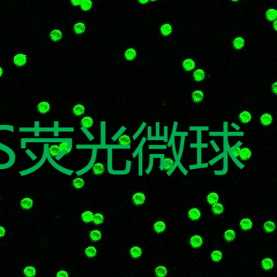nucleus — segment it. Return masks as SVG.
Here are the masks:
<instances>
[{"label": "nucleus", "mask_w": 277, "mask_h": 277, "mask_svg": "<svg viewBox=\"0 0 277 277\" xmlns=\"http://www.w3.org/2000/svg\"><path fill=\"white\" fill-rule=\"evenodd\" d=\"M184 214L187 221L191 223H201L204 216L203 206L198 203H188L185 204Z\"/></svg>", "instance_id": "obj_1"}, {"label": "nucleus", "mask_w": 277, "mask_h": 277, "mask_svg": "<svg viewBox=\"0 0 277 277\" xmlns=\"http://www.w3.org/2000/svg\"><path fill=\"white\" fill-rule=\"evenodd\" d=\"M126 254L130 262L139 263L145 259L146 249L141 244L135 243L126 249Z\"/></svg>", "instance_id": "obj_2"}, {"label": "nucleus", "mask_w": 277, "mask_h": 277, "mask_svg": "<svg viewBox=\"0 0 277 277\" xmlns=\"http://www.w3.org/2000/svg\"><path fill=\"white\" fill-rule=\"evenodd\" d=\"M236 227L243 235H249L255 229V220L249 215H243L238 219Z\"/></svg>", "instance_id": "obj_3"}, {"label": "nucleus", "mask_w": 277, "mask_h": 277, "mask_svg": "<svg viewBox=\"0 0 277 277\" xmlns=\"http://www.w3.org/2000/svg\"><path fill=\"white\" fill-rule=\"evenodd\" d=\"M130 203L132 207L140 208L146 206L148 203V193L143 190H135L130 194Z\"/></svg>", "instance_id": "obj_4"}, {"label": "nucleus", "mask_w": 277, "mask_h": 277, "mask_svg": "<svg viewBox=\"0 0 277 277\" xmlns=\"http://www.w3.org/2000/svg\"><path fill=\"white\" fill-rule=\"evenodd\" d=\"M169 223L165 217L158 216L152 218L151 224V230L153 233L164 234L168 231Z\"/></svg>", "instance_id": "obj_5"}, {"label": "nucleus", "mask_w": 277, "mask_h": 277, "mask_svg": "<svg viewBox=\"0 0 277 277\" xmlns=\"http://www.w3.org/2000/svg\"><path fill=\"white\" fill-rule=\"evenodd\" d=\"M224 200V193L221 189H212L208 191L204 195L203 197V204L208 208L211 205Z\"/></svg>", "instance_id": "obj_6"}, {"label": "nucleus", "mask_w": 277, "mask_h": 277, "mask_svg": "<svg viewBox=\"0 0 277 277\" xmlns=\"http://www.w3.org/2000/svg\"><path fill=\"white\" fill-rule=\"evenodd\" d=\"M224 252L223 249L218 245H214L208 251L206 259L211 265H216L223 262Z\"/></svg>", "instance_id": "obj_7"}, {"label": "nucleus", "mask_w": 277, "mask_h": 277, "mask_svg": "<svg viewBox=\"0 0 277 277\" xmlns=\"http://www.w3.org/2000/svg\"><path fill=\"white\" fill-rule=\"evenodd\" d=\"M35 206V196L32 193H26L20 197L18 207L22 212H29L33 210Z\"/></svg>", "instance_id": "obj_8"}, {"label": "nucleus", "mask_w": 277, "mask_h": 277, "mask_svg": "<svg viewBox=\"0 0 277 277\" xmlns=\"http://www.w3.org/2000/svg\"><path fill=\"white\" fill-rule=\"evenodd\" d=\"M233 155L239 161L247 163L252 159L254 155V151L251 146L243 145L237 148L234 151Z\"/></svg>", "instance_id": "obj_9"}, {"label": "nucleus", "mask_w": 277, "mask_h": 277, "mask_svg": "<svg viewBox=\"0 0 277 277\" xmlns=\"http://www.w3.org/2000/svg\"><path fill=\"white\" fill-rule=\"evenodd\" d=\"M31 60L30 52L24 49L16 50L13 56V63L16 67L22 68L27 66Z\"/></svg>", "instance_id": "obj_10"}, {"label": "nucleus", "mask_w": 277, "mask_h": 277, "mask_svg": "<svg viewBox=\"0 0 277 277\" xmlns=\"http://www.w3.org/2000/svg\"><path fill=\"white\" fill-rule=\"evenodd\" d=\"M259 270L265 274H272L275 269V258L272 256H265L259 260L258 263Z\"/></svg>", "instance_id": "obj_11"}, {"label": "nucleus", "mask_w": 277, "mask_h": 277, "mask_svg": "<svg viewBox=\"0 0 277 277\" xmlns=\"http://www.w3.org/2000/svg\"><path fill=\"white\" fill-rule=\"evenodd\" d=\"M187 245L192 249L199 251L203 249L204 245V239L202 235L197 233H191L185 238Z\"/></svg>", "instance_id": "obj_12"}, {"label": "nucleus", "mask_w": 277, "mask_h": 277, "mask_svg": "<svg viewBox=\"0 0 277 277\" xmlns=\"http://www.w3.org/2000/svg\"><path fill=\"white\" fill-rule=\"evenodd\" d=\"M254 113L252 109L244 107L239 110L236 114V119L242 124H250L254 121Z\"/></svg>", "instance_id": "obj_13"}, {"label": "nucleus", "mask_w": 277, "mask_h": 277, "mask_svg": "<svg viewBox=\"0 0 277 277\" xmlns=\"http://www.w3.org/2000/svg\"><path fill=\"white\" fill-rule=\"evenodd\" d=\"M257 121L263 128L272 130L275 125V116L274 114L269 112H261L257 116Z\"/></svg>", "instance_id": "obj_14"}, {"label": "nucleus", "mask_w": 277, "mask_h": 277, "mask_svg": "<svg viewBox=\"0 0 277 277\" xmlns=\"http://www.w3.org/2000/svg\"><path fill=\"white\" fill-rule=\"evenodd\" d=\"M87 240L90 243L99 245L103 243V235L101 230L98 227H90L86 231Z\"/></svg>", "instance_id": "obj_15"}, {"label": "nucleus", "mask_w": 277, "mask_h": 277, "mask_svg": "<svg viewBox=\"0 0 277 277\" xmlns=\"http://www.w3.org/2000/svg\"><path fill=\"white\" fill-rule=\"evenodd\" d=\"M238 233H239V230L236 224H231L224 228L223 232V238L226 243L233 244L237 239Z\"/></svg>", "instance_id": "obj_16"}, {"label": "nucleus", "mask_w": 277, "mask_h": 277, "mask_svg": "<svg viewBox=\"0 0 277 277\" xmlns=\"http://www.w3.org/2000/svg\"><path fill=\"white\" fill-rule=\"evenodd\" d=\"M259 227L265 234L273 235L276 232V220L274 218H264L260 222Z\"/></svg>", "instance_id": "obj_17"}, {"label": "nucleus", "mask_w": 277, "mask_h": 277, "mask_svg": "<svg viewBox=\"0 0 277 277\" xmlns=\"http://www.w3.org/2000/svg\"><path fill=\"white\" fill-rule=\"evenodd\" d=\"M83 252L84 256L89 260L97 259L100 254L99 246L92 243L90 244V245L85 247Z\"/></svg>", "instance_id": "obj_18"}, {"label": "nucleus", "mask_w": 277, "mask_h": 277, "mask_svg": "<svg viewBox=\"0 0 277 277\" xmlns=\"http://www.w3.org/2000/svg\"><path fill=\"white\" fill-rule=\"evenodd\" d=\"M170 272L168 263L164 260L158 262L154 268V276L157 277H165Z\"/></svg>", "instance_id": "obj_19"}, {"label": "nucleus", "mask_w": 277, "mask_h": 277, "mask_svg": "<svg viewBox=\"0 0 277 277\" xmlns=\"http://www.w3.org/2000/svg\"><path fill=\"white\" fill-rule=\"evenodd\" d=\"M225 208V204L224 203V200H221L216 204L211 205V207L207 208V210L213 216L216 218H222L224 216Z\"/></svg>", "instance_id": "obj_20"}, {"label": "nucleus", "mask_w": 277, "mask_h": 277, "mask_svg": "<svg viewBox=\"0 0 277 277\" xmlns=\"http://www.w3.org/2000/svg\"><path fill=\"white\" fill-rule=\"evenodd\" d=\"M246 40L243 35H237L233 37L231 42V48L233 52L243 50L245 47Z\"/></svg>", "instance_id": "obj_21"}, {"label": "nucleus", "mask_w": 277, "mask_h": 277, "mask_svg": "<svg viewBox=\"0 0 277 277\" xmlns=\"http://www.w3.org/2000/svg\"><path fill=\"white\" fill-rule=\"evenodd\" d=\"M191 101L194 105H201L206 99V93L201 89L194 90L191 93Z\"/></svg>", "instance_id": "obj_22"}, {"label": "nucleus", "mask_w": 277, "mask_h": 277, "mask_svg": "<svg viewBox=\"0 0 277 277\" xmlns=\"http://www.w3.org/2000/svg\"><path fill=\"white\" fill-rule=\"evenodd\" d=\"M181 67L182 69L187 71V72H191L196 67L197 63L196 59H195L193 57H187L184 58L182 60L181 62Z\"/></svg>", "instance_id": "obj_23"}, {"label": "nucleus", "mask_w": 277, "mask_h": 277, "mask_svg": "<svg viewBox=\"0 0 277 277\" xmlns=\"http://www.w3.org/2000/svg\"><path fill=\"white\" fill-rule=\"evenodd\" d=\"M107 167L103 162H96L92 168V172L94 177H102L106 174Z\"/></svg>", "instance_id": "obj_24"}, {"label": "nucleus", "mask_w": 277, "mask_h": 277, "mask_svg": "<svg viewBox=\"0 0 277 277\" xmlns=\"http://www.w3.org/2000/svg\"><path fill=\"white\" fill-rule=\"evenodd\" d=\"M87 106L83 103H78L75 104L71 109V113L74 117H80L85 114Z\"/></svg>", "instance_id": "obj_25"}, {"label": "nucleus", "mask_w": 277, "mask_h": 277, "mask_svg": "<svg viewBox=\"0 0 277 277\" xmlns=\"http://www.w3.org/2000/svg\"><path fill=\"white\" fill-rule=\"evenodd\" d=\"M160 35L163 38H169L174 32V26L170 23H165L160 26L159 30Z\"/></svg>", "instance_id": "obj_26"}, {"label": "nucleus", "mask_w": 277, "mask_h": 277, "mask_svg": "<svg viewBox=\"0 0 277 277\" xmlns=\"http://www.w3.org/2000/svg\"><path fill=\"white\" fill-rule=\"evenodd\" d=\"M81 126L86 129H92L96 124V119L92 115H87L84 116L80 121Z\"/></svg>", "instance_id": "obj_27"}, {"label": "nucleus", "mask_w": 277, "mask_h": 277, "mask_svg": "<svg viewBox=\"0 0 277 277\" xmlns=\"http://www.w3.org/2000/svg\"><path fill=\"white\" fill-rule=\"evenodd\" d=\"M37 274V268L33 263H28L22 269V274L24 277L35 276Z\"/></svg>", "instance_id": "obj_28"}, {"label": "nucleus", "mask_w": 277, "mask_h": 277, "mask_svg": "<svg viewBox=\"0 0 277 277\" xmlns=\"http://www.w3.org/2000/svg\"><path fill=\"white\" fill-rule=\"evenodd\" d=\"M67 148V143L63 142L61 143L60 145L54 144L50 146L49 148V152L50 155L52 156V157H56L57 155H59L63 150Z\"/></svg>", "instance_id": "obj_29"}, {"label": "nucleus", "mask_w": 277, "mask_h": 277, "mask_svg": "<svg viewBox=\"0 0 277 277\" xmlns=\"http://www.w3.org/2000/svg\"><path fill=\"white\" fill-rule=\"evenodd\" d=\"M63 37V33L60 28H52L48 32V38L54 42H58L61 40Z\"/></svg>", "instance_id": "obj_30"}, {"label": "nucleus", "mask_w": 277, "mask_h": 277, "mask_svg": "<svg viewBox=\"0 0 277 277\" xmlns=\"http://www.w3.org/2000/svg\"><path fill=\"white\" fill-rule=\"evenodd\" d=\"M94 216L93 211L90 208H85L80 213V222L83 224H90L92 223Z\"/></svg>", "instance_id": "obj_31"}, {"label": "nucleus", "mask_w": 277, "mask_h": 277, "mask_svg": "<svg viewBox=\"0 0 277 277\" xmlns=\"http://www.w3.org/2000/svg\"><path fill=\"white\" fill-rule=\"evenodd\" d=\"M86 186L85 180L83 177H76L74 178L71 182V187L76 191H81L85 189Z\"/></svg>", "instance_id": "obj_32"}, {"label": "nucleus", "mask_w": 277, "mask_h": 277, "mask_svg": "<svg viewBox=\"0 0 277 277\" xmlns=\"http://www.w3.org/2000/svg\"><path fill=\"white\" fill-rule=\"evenodd\" d=\"M51 109V103L49 102L46 101V100L40 102L37 106L38 112L42 116H45L48 115V114L49 113Z\"/></svg>", "instance_id": "obj_33"}, {"label": "nucleus", "mask_w": 277, "mask_h": 277, "mask_svg": "<svg viewBox=\"0 0 277 277\" xmlns=\"http://www.w3.org/2000/svg\"><path fill=\"white\" fill-rule=\"evenodd\" d=\"M106 215L103 212H97L94 213L92 223L94 226H101L106 222Z\"/></svg>", "instance_id": "obj_34"}, {"label": "nucleus", "mask_w": 277, "mask_h": 277, "mask_svg": "<svg viewBox=\"0 0 277 277\" xmlns=\"http://www.w3.org/2000/svg\"><path fill=\"white\" fill-rule=\"evenodd\" d=\"M192 78L195 82L201 83H203L207 78V74L205 71L203 69H197L194 71V72L192 74Z\"/></svg>", "instance_id": "obj_35"}, {"label": "nucleus", "mask_w": 277, "mask_h": 277, "mask_svg": "<svg viewBox=\"0 0 277 277\" xmlns=\"http://www.w3.org/2000/svg\"><path fill=\"white\" fill-rule=\"evenodd\" d=\"M87 23L83 20H79L73 24V31L76 34H82L86 30Z\"/></svg>", "instance_id": "obj_36"}, {"label": "nucleus", "mask_w": 277, "mask_h": 277, "mask_svg": "<svg viewBox=\"0 0 277 277\" xmlns=\"http://www.w3.org/2000/svg\"><path fill=\"white\" fill-rule=\"evenodd\" d=\"M136 55H137V53H136V51L135 48L130 47L128 48H127L126 50L125 51L124 57L126 61L128 62L135 61L136 58Z\"/></svg>", "instance_id": "obj_37"}, {"label": "nucleus", "mask_w": 277, "mask_h": 277, "mask_svg": "<svg viewBox=\"0 0 277 277\" xmlns=\"http://www.w3.org/2000/svg\"><path fill=\"white\" fill-rule=\"evenodd\" d=\"M264 17L265 19L268 22H273L274 20H276L277 18V11L274 8H268L264 13Z\"/></svg>", "instance_id": "obj_38"}, {"label": "nucleus", "mask_w": 277, "mask_h": 277, "mask_svg": "<svg viewBox=\"0 0 277 277\" xmlns=\"http://www.w3.org/2000/svg\"><path fill=\"white\" fill-rule=\"evenodd\" d=\"M118 144L121 146H130L132 143L131 137L128 135H123L119 136L118 140H117Z\"/></svg>", "instance_id": "obj_39"}, {"label": "nucleus", "mask_w": 277, "mask_h": 277, "mask_svg": "<svg viewBox=\"0 0 277 277\" xmlns=\"http://www.w3.org/2000/svg\"><path fill=\"white\" fill-rule=\"evenodd\" d=\"M54 276L56 277H68L69 276V270L68 268H60L55 271Z\"/></svg>", "instance_id": "obj_40"}, {"label": "nucleus", "mask_w": 277, "mask_h": 277, "mask_svg": "<svg viewBox=\"0 0 277 277\" xmlns=\"http://www.w3.org/2000/svg\"><path fill=\"white\" fill-rule=\"evenodd\" d=\"M80 6L83 11H88L92 7V0H83Z\"/></svg>", "instance_id": "obj_41"}, {"label": "nucleus", "mask_w": 277, "mask_h": 277, "mask_svg": "<svg viewBox=\"0 0 277 277\" xmlns=\"http://www.w3.org/2000/svg\"><path fill=\"white\" fill-rule=\"evenodd\" d=\"M276 87H277L276 80H274L272 81L271 83H270V85H269L270 92H271V94L274 97H276V95H277Z\"/></svg>", "instance_id": "obj_42"}, {"label": "nucleus", "mask_w": 277, "mask_h": 277, "mask_svg": "<svg viewBox=\"0 0 277 277\" xmlns=\"http://www.w3.org/2000/svg\"><path fill=\"white\" fill-rule=\"evenodd\" d=\"M175 162V159H174L173 157H172V156H171V157H169V163H168V164L166 166H165V167L164 168V169H163V171H162V173H166V172H167L168 171H170V169L172 168V166L174 165Z\"/></svg>", "instance_id": "obj_43"}, {"label": "nucleus", "mask_w": 277, "mask_h": 277, "mask_svg": "<svg viewBox=\"0 0 277 277\" xmlns=\"http://www.w3.org/2000/svg\"><path fill=\"white\" fill-rule=\"evenodd\" d=\"M7 229L3 225H0V240H3L7 237Z\"/></svg>", "instance_id": "obj_44"}, {"label": "nucleus", "mask_w": 277, "mask_h": 277, "mask_svg": "<svg viewBox=\"0 0 277 277\" xmlns=\"http://www.w3.org/2000/svg\"><path fill=\"white\" fill-rule=\"evenodd\" d=\"M82 1H83V0H71V4H72L73 6H79L81 4V2H82Z\"/></svg>", "instance_id": "obj_45"}, {"label": "nucleus", "mask_w": 277, "mask_h": 277, "mask_svg": "<svg viewBox=\"0 0 277 277\" xmlns=\"http://www.w3.org/2000/svg\"><path fill=\"white\" fill-rule=\"evenodd\" d=\"M272 23H273V24H272V26L273 30H274V31L276 32V20H274V22H272Z\"/></svg>", "instance_id": "obj_46"}, {"label": "nucleus", "mask_w": 277, "mask_h": 277, "mask_svg": "<svg viewBox=\"0 0 277 277\" xmlns=\"http://www.w3.org/2000/svg\"><path fill=\"white\" fill-rule=\"evenodd\" d=\"M149 1L150 0H138L139 3L141 4H146L147 3H148Z\"/></svg>", "instance_id": "obj_47"}, {"label": "nucleus", "mask_w": 277, "mask_h": 277, "mask_svg": "<svg viewBox=\"0 0 277 277\" xmlns=\"http://www.w3.org/2000/svg\"><path fill=\"white\" fill-rule=\"evenodd\" d=\"M2 74H3V68L0 66V77L2 76Z\"/></svg>", "instance_id": "obj_48"}, {"label": "nucleus", "mask_w": 277, "mask_h": 277, "mask_svg": "<svg viewBox=\"0 0 277 277\" xmlns=\"http://www.w3.org/2000/svg\"><path fill=\"white\" fill-rule=\"evenodd\" d=\"M231 2H239L240 0H231Z\"/></svg>", "instance_id": "obj_49"}, {"label": "nucleus", "mask_w": 277, "mask_h": 277, "mask_svg": "<svg viewBox=\"0 0 277 277\" xmlns=\"http://www.w3.org/2000/svg\"><path fill=\"white\" fill-rule=\"evenodd\" d=\"M150 1H151V2H156V1H157V0H150Z\"/></svg>", "instance_id": "obj_50"}]
</instances>
